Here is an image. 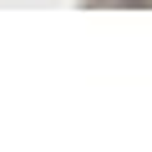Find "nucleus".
I'll list each match as a JSON object with an SVG mask.
<instances>
[{
	"label": "nucleus",
	"instance_id": "obj_1",
	"mask_svg": "<svg viewBox=\"0 0 152 152\" xmlns=\"http://www.w3.org/2000/svg\"><path fill=\"white\" fill-rule=\"evenodd\" d=\"M91 5H142V10H147L152 0H91Z\"/></svg>",
	"mask_w": 152,
	"mask_h": 152
}]
</instances>
